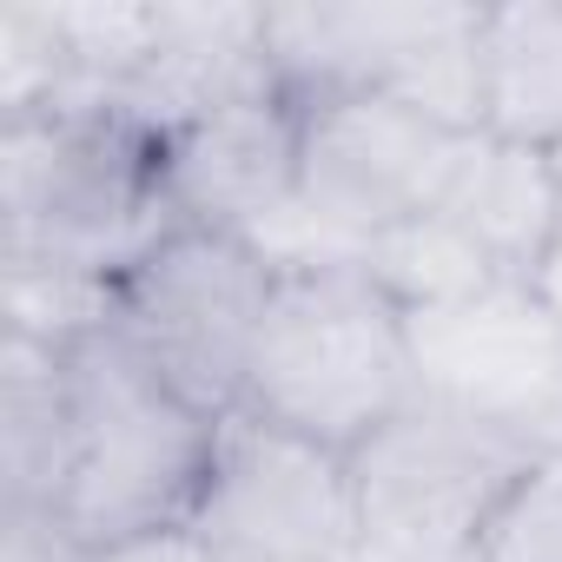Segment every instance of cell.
I'll return each mask as SVG.
<instances>
[{"mask_svg":"<svg viewBox=\"0 0 562 562\" xmlns=\"http://www.w3.org/2000/svg\"><path fill=\"white\" fill-rule=\"evenodd\" d=\"M278 292V265L245 232L172 225L126 278L113 331L205 417L245 397L251 345Z\"/></svg>","mask_w":562,"mask_h":562,"instance_id":"obj_5","label":"cell"},{"mask_svg":"<svg viewBox=\"0 0 562 562\" xmlns=\"http://www.w3.org/2000/svg\"><path fill=\"white\" fill-rule=\"evenodd\" d=\"M299 139L305 106L292 93H245L179 133L159 139V186L179 225L218 232H271L299 212Z\"/></svg>","mask_w":562,"mask_h":562,"instance_id":"obj_8","label":"cell"},{"mask_svg":"<svg viewBox=\"0 0 562 562\" xmlns=\"http://www.w3.org/2000/svg\"><path fill=\"white\" fill-rule=\"evenodd\" d=\"M120 318V278L74 265H0V331L34 338L47 351H74Z\"/></svg>","mask_w":562,"mask_h":562,"instance_id":"obj_14","label":"cell"},{"mask_svg":"<svg viewBox=\"0 0 562 562\" xmlns=\"http://www.w3.org/2000/svg\"><path fill=\"white\" fill-rule=\"evenodd\" d=\"M470 562H562V450H542V463L509 490Z\"/></svg>","mask_w":562,"mask_h":562,"instance_id":"obj_15","label":"cell"},{"mask_svg":"<svg viewBox=\"0 0 562 562\" xmlns=\"http://www.w3.org/2000/svg\"><path fill=\"white\" fill-rule=\"evenodd\" d=\"M87 562H218V549L192 522H166V529H139V536L100 542V549H87Z\"/></svg>","mask_w":562,"mask_h":562,"instance_id":"obj_17","label":"cell"},{"mask_svg":"<svg viewBox=\"0 0 562 562\" xmlns=\"http://www.w3.org/2000/svg\"><path fill=\"white\" fill-rule=\"evenodd\" d=\"M417 397L424 378L411 351V318L371 285L358 258L278 271L238 397L245 411L351 457Z\"/></svg>","mask_w":562,"mask_h":562,"instance_id":"obj_1","label":"cell"},{"mask_svg":"<svg viewBox=\"0 0 562 562\" xmlns=\"http://www.w3.org/2000/svg\"><path fill=\"white\" fill-rule=\"evenodd\" d=\"M536 463V437L417 397L364 450H351L364 562H470L490 516Z\"/></svg>","mask_w":562,"mask_h":562,"instance_id":"obj_4","label":"cell"},{"mask_svg":"<svg viewBox=\"0 0 562 562\" xmlns=\"http://www.w3.org/2000/svg\"><path fill=\"white\" fill-rule=\"evenodd\" d=\"M67 397L74 476L60 496V522L87 549L192 522L218 417L192 411L120 331H100L67 351Z\"/></svg>","mask_w":562,"mask_h":562,"instance_id":"obj_3","label":"cell"},{"mask_svg":"<svg viewBox=\"0 0 562 562\" xmlns=\"http://www.w3.org/2000/svg\"><path fill=\"white\" fill-rule=\"evenodd\" d=\"M463 133L430 126L391 93H331L305 106L299 139V212L358 258L364 238L437 212L463 159Z\"/></svg>","mask_w":562,"mask_h":562,"instance_id":"obj_7","label":"cell"},{"mask_svg":"<svg viewBox=\"0 0 562 562\" xmlns=\"http://www.w3.org/2000/svg\"><path fill=\"white\" fill-rule=\"evenodd\" d=\"M192 529L218 562H364L351 457L232 404L212 430Z\"/></svg>","mask_w":562,"mask_h":562,"instance_id":"obj_6","label":"cell"},{"mask_svg":"<svg viewBox=\"0 0 562 562\" xmlns=\"http://www.w3.org/2000/svg\"><path fill=\"white\" fill-rule=\"evenodd\" d=\"M529 285H536V299L562 318V232H555V245L542 251V265H536V278H529Z\"/></svg>","mask_w":562,"mask_h":562,"instance_id":"obj_18","label":"cell"},{"mask_svg":"<svg viewBox=\"0 0 562 562\" xmlns=\"http://www.w3.org/2000/svg\"><path fill=\"white\" fill-rule=\"evenodd\" d=\"M476 8L463 0H299L265 8V60L278 93L299 106L331 93H384L411 54L457 34Z\"/></svg>","mask_w":562,"mask_h":562,"instance_id":"obj_9","label":"cell"},{"mask_svg":"<svg viewBox=\"0 0 562 562\" xmlns=\"http://www.w3.org/2000/svg\"><path fill=\"white\" fill-rule=\"evenodd\" d=\"M549 159H555V172H562V146H555V153H549Z\"/></svg>","mask_w":562,"mask_h":562,"instance_id":"obj_19","label":"cell"},{"mask_svg":"<svg viewBox=\"0 0 562 562\" xmlns=\"http://www.w3.org/2000/svg\"><path fill=\"white\" fill-rule=\"evenodd\" d=\"M483 133L516 146H562V0H503L476 21Z\"/></svg>","mask_w":562,"mask_h":562,"instance_id":"obj_12","label":"cell"},{"mask_svg":"<svg viewBox=\"0 0 562 562\" xmlns=\"http://www.w3.org/2000/svg\"><path fill=\"white\" fill-rule=\"evenodd\" d=\"M450 225H463L476 238V251L503 271V278H536L542 251L562 232V172L542 146H516L496 133H476L443 186L437 205Z\"/></svg>","mask_w":562,"mask_h":562,"instance_id":"obj_10","label":"cell"},{"mask_svg":"<svg viewBox=\"0 0 562 562\" xmlns=\"http://www.w3.org/2000/svg\"><path fill=\"white\" fill-rule=\"evenodd\" d=\"M74 476L67 351L0 331V509H60Z\"/></svg>","mask_w":562,"mask_h":562,"instance_id":"obj_11","label":"cell"},{"mask_svg":"<svg viewBox=\"0 0 562 562\" xmlns=\"http://www.w3.org/2000/svg\"><path fill=\"white\" fill-rule=\"evenodd\" d=\"M172 225L153 133L120 113L0 120V265L126 278Z\"/></svg>","mask_w":562,"mask_h":562,"instance_id":"obj_2","label":"cell"},{"mask_svg":"<svg viewBox=\"0 0 562 562\" xmlns=\"http://www.w3.org/2000/svg\"><path fill=\"white\" fill-rule=\"evenodd\" d=\"M0 562H87L60 509H0Z\"/></svg>","mask_w":562,"mask_h":562,"instance_id":"obj_16","label":"cell"},{"mask_svg":"<svg viewBox=\"0 0 562 562\" xmlns=\"http://www.w3.org/2000/svg\"><path fill=\"white\" fill-rule=\"evenodd\" d=\"M358 265H364V278H371V285H378L404 318H417V312H450V305L490 292L496 278H503V271L476 251V238H470L463 225H450L443 212H417V218H404V225L364 238V245H358Z\"/></svg>","mask_w":562,"mask_h":562,"instance_id":"obj_13","label":"cell"}]
</instances>
